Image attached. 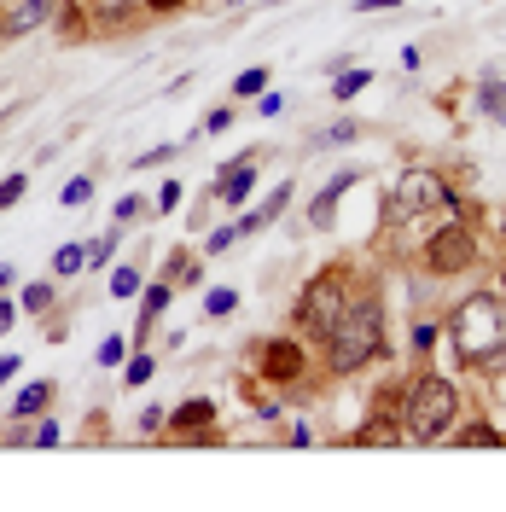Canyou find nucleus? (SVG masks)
I'll return each instance as SVG.
<instances>
[{"label": "nucleus", "mask_w": 506, "mask_h": 512, "mask_svg": "<svg viewBox=\"0 0 506 512\" xmlns=\"http://www.w3.org/2000/svg\"><path fill=\"white\" fill-rule=\"evenodd\" d=\"M280 105H285V94H256V111H262V117H274Z\"/></svg>", "instance_id": "35"}, {"label": "nucleus", "mask_w": 506, "mask_h": 512, "mask_svg": "<svg viewBox=\"0 0 506 512\" xmlns=\"http://www.w3.org/2000/svg\"><path fill=\"white\" fill-rule=\"evenodd\" d=\"M82 268H88V245H64L53 256V274H82Z\"/></svg>", "instance_id": "16"}, {"label": "nucleus", "mask_w": 506, "mask_h": 512, "mask_svg": "<svg viewBox=\"0 0 506 512\" xmlns=\"http://www.w3.org/2000/svg\"><path fill=\"white\" fill-rule=\"evenodd\" d=\"M12 315H18V309H12V303H6V297H0V332H6V326H12Z\"/></svg>", "instance_id": "39"}, {"label": "nucleus", "mask_w": 506, "mask_h": 512, "mask_svg": "<svg viewBox=\"0 0 506 512\" xmlns=\"http://www.w3.org/2000/svg\"><path fill=\"white\" fill-rule=\"evenodd\" d=\"M163 419H169L163 408H146V414H140V431H163Z\"/></svg>", "instance_id": "36"}, {"label": "nucleus", "mask_w": 506, "mask_h": 512, "mask_svg": "<svg viewBox=\"0 0 506 512\" xmlns=\"http://www.w3.org/2000/svg\"><path fill=\"white\" fill-rule=\"evenodd\" d=\"M30 443L53 448V443H59V425H53V419H41V431H30Z\"/></svg>", "instance_id": "34"}, {"label": "nucleus", "mask_w": 506, "mask_h": 512, "mask_svg": "<svg viewBox=\"0 0 506 512\" xmlns=\"http://www.w3.org/2000/svg\"><path fill=\"white\" fill-rule=\"evenodd\" d=\"M396 6H408V0H361V12H396Z\"/></svg>", "instance_id": "37"}, {"label": "nucleus", "mask_w": 506, "mask_h": 512, "mask_svg": "<svg viewBox=\"0 0 506 512\" xmlns=\"http://www.w3.org/2000/svg\"><path fill=\"white\" fill-rule=\"evenodd\" d=\"M88 198H94V181H88V175H76V181L64 187V204H70V210H76V204H88Z\"/></svg>", "instance_id": "26"}, {"label": "nucleus", "mask_w": 506, "mask_h": 512, "mask_svg": "<svg viewBox=\"0 0 506 512\" xmlns=\"http://www.w3.org/2000/svg\"><path fill=\"white\" fill-rule=\"evenodd\" d=\"M361 134H367V123H361V117H338V123L320 134V146H349V140H361Z\"/></svg>", "instance_id": "13"}, {"label": "nucleus", "mask_w": 506, "mask_h": 512, "mask_svg": "<svg viewBox=\"0 0 506 512\" xmlns=\"http://www.w3.org/2000/svg\"><path fill=\"white\" fill-rule=\"evenodd\" d=\"M477 262V233H472V222H454L448 227H437L431 239H425V268L437 274V280H454V274H466Z\"/></svg>", "instance_id": "4"}, {"label": "nucleus", "mask_w": 506, "mask_h": 512, "mask_svg": "<svg viewBox=\"0 0 506 512\" xmlns=\"http://www.w3.org/2000/svg\"><path fill=\"white\" fill-rule=\"evenodd\" d=\"M18 198H24V175H6V181H0V210H12Z\"/></svg>", "instance_id": "28"}, {"label": "nucleus", "mask_w": 506, "mask_h": 512, "mask_svg": "<svg viewBox=\"0 0 506 512\" xmlns=\"http://www.w3.org/2000/svg\"><path fill=\"white\" fill-rule=\"evenodd\" d=\"M454 414H460V390H454V379H443V373H419V379L408 384L402 437H413V443H437L448 425H454Z\"/></svg>", "instance_id": "3"}, {"label": "nucleus", "mask_w": 506, "mask_h": 512, "mask_svg": "<svg viewBox=\"0 0 506 512\" xmlns=\"http://www.w3.org/2000/svg\"><path fill=\"white\" fill-rule=\"evenodd\" d=\"M251 187H256V158H239V163H227L222 175H216L210 198H222V204H245Z\"/></svg>", "instance_id": "9"}, {"label": "nucleus", "mask_w": 506, "mask_h": 512, "mask_svg": "<svg viewBox=\"0 0 506 512\" xmlns=\"http://www.w3.org/2000/svg\"><path fill=\"white\" fill-rule=\"evenodd\" d=\"M344 280L338 274H320V280H309L303 286V297H297V326L309 332V338H320L326 344V332L338 326V315H344Z\"/></svg>", "instance_id": "5"}, {"label": "nucleus", "mask_w": 506, "mask_h": 512, "mask_svg": "<svg viewBox=\"0 0 506 512\" xmlns=\"http://www.w3.org/2000/svg\"><path fill=\"white\" fill-rule=\"evenodd\" d=\"M285 204H291V187H285V181H280V187L268 192V204L256 210V216H262V227H268V222H280V216H285Z\"/></svg>", "instance_id": "18"}, {"label": "nucleus", "mask_w": 506, "mask_h": 512, "mask_svg": "<svg viewBox=\"0 0 506 512\" xmlns=\"http://www.w3.org/2000/svg\"><path fill=\"white\" fill-rule=\"evenodd\" d=\"M146 6H152V12H175V6H181V0H146Z\"/></svg>", "instance_id": "41"}, {"label": "nucleus", "mask_w": 506, "mask_h": 512, "mask_svg": "<svg viewBox=\"0 0 506 512\" xmlns=\"http://www.w3.org/2000/svg\"><path fill=\"white\" fill-rule=\"evenodd\" d=\"M175 152H181V146H152V152L140 158V169H158V163H169V158H175Z\"/></svg>", "instance_id": "33"}, {"label": "nucleus", "mask_w": 506, "mask_h": 512, "mask_svg": "<svg viewBox=\"0 0 506 512\" xmlns=\"http://www.w3.org/2000/svg\"><path fill=\"white\" fill-rule=\"evenodd\" d=\"M477 111H489V117H495V111H506V88L495 82V76L483 82V94H477Z\"/></svg>", "instance_id": "21"}, {"label": "nucleus", "mask_w": 506, "mask_h": 512, "mask_svg": "<svg viewBox=\"0 0 506 512\" xmlns=\"http://www.w3.org/2000/svg\"><path fill=\"white\" fill-rule=\"evenodd\" d=\"M99 361H105V367H123V338H105V344H99Z\"/></svg>", "instance_id": "32"}, {"label": "nucleus", "mask_w": 506, "mask_h": 512, "mask_svg": "<svg viewBox=\"0 0 506 512\" xmlns=\"http://www.w3.org/2000/svg\"><path fill=\"white\" fill-rule=\"evenodd\" d=\"M169 309V286H146V315H140V332H146V320H158Z\"/></svg>", "instance_id": "22"}, {"label": "nucleus", "mask_w": 506, "mask_h": 512, "mask_svg": "<svg viewBox=\"0 0 506 512\" xmlns=\"http://www.w3.org/2000/svg\"><path fill=\"white\" fill-rule=\"evenodd\" d=\"M47 303H53V286H30L24 291V309H30V315H41Z\"/></svg>", "instance_id": "30"}, {"label": "nucleus", "mask_w": 506, "mask_h": 512, "mask_svg": "<svg viewBox=\"0 0 506 512\" xmlns=\"http://www.w3.org/2000/svg\"><path fill=\"white\" fill-rule=\"evenodd\" d=\"M239 239H245V233H239V227H216V233H210V239H204V251H210V256H222V251H233V245H239Z\"/></svg>", "instance_id": "23"}, {"label": "nucleus", "mask_w": 506, "mask_h": 512, "mask_svg": "<svg viewBox=\"0 0 506 512\" xmlns=\"http://www.w3.org/2000/svg\"><path fill=\"white\" fill-rule=\"evenodd\" d=\"M448 332H454V350L466 367H489V361H501L506 355V297L495 291H477L466 297L454 320H448Z\"/></svg>", "instance_id": "2"}, {"label": "nucleus", "mask_w": 506, "mask_h": 512, "mask_svg": "<svg viewBox=\"0 0 506 512\" xmlns=\"http://www.w3.org/2000/svg\"><path fill=\"white\" fill-rule=\"evenodd\" d=\"M437 332H443V326L419 320V326H413V355H425V350H431V344H437Z\"/></svg>", "instance_id": "27"}, {"label": "nucleus", "mask_w": 506, "mask_h": 512, "mask_svg": "<svg viewBox=\"0 0 506 512\" xmlns=\"http://www.w3.org/2000/svg\"><path fill=\"white\" fill-rule=\"evenodd\" d=\"M361 88H373V70H338V82H332V99H355Z\"/></svg>", "instance_id": "14"}, {"label": "nucleus", "mask_w": 506, "mask_h": 512, "mask_svg": "<svg viewBox=\"0 0 506 512\" xmlns=\"http://www.w3.org/2000/svg\"><path fill=\"white\" fill-rule=\"evenodd\" d=\"M123 379H128V384H134V390H140V384L152 379V355L140 350V355H134V361H128V367H123Z\"/></svg>", "instance_id": "24"}, {"label": "nucleus", "mask_w": 506, "mask_h": 512, "mask_svg": "<svg viewBox=\"0 0 506 512\" xmlns=\"http://www.w3.org/2000/svg\"><path fill=\"white\" fill-rule=\"evenodd\" d=\"M210 419H216V402L198 396V402H181V408H175V431H204Z\"/></svg>", "instance_id": "11"}, {"label": "nucleus", "mask_w": 506, "mask_h": 512, "mask_svg": "<svg viewBox=\"0 0 506 512\" xmlns=\"http://www.w3.org/2000/svg\"><path fill=\"white\" fill-rule=\"evenodd\" d=\"M41 18H47V0H24V6H18V12L6 18V35H24V30H35Z\"/></svg>", "instance_id": "12"}, {"label": "nucleus", "mask_w": 506, "mask_h": 512, "mask_svg": "<svg viewBox=\"0 0 506 512\" xmlns=\"http://www.w3.org/2000/svg\"><path fill=\"white\" fill-rule=\"evenodd\" d=\"M233 309H239V291H227V286H216L204 297V315H233Z\"/></svg>", "instance_id": "20"}, {"label": "nucleus", "mask_w": 506, "mask_h": 512, "mask_svg": "<svg viewBox=\"0 0 506 512\" xmlns=\"http://www.w3.org/2000/svg\"><path fill=\"white\" fill-rule=\"evenodd\" d=\"M111 291H117V297H134V291H140V268H117V274H111Z\"/></svg>", "instance_id": "25"}, {"label": "nucleus", "mask_w": 506, "mask_h": 512, "mask_svg": "<svg viewBox=\"0 0 506 512\" xmlns=\"http://www.w3.org/2000/svg\"><path fill=\"white\" fill-rule=\"evenodd\" d=\"M12 373H18V355H0V384L12 379Z\"/></svg>", "instance_id": "38"}, {"label": "nucleus", "mask_w": 506, "mask_h": 512, "mask_svg": "<svg viewBox=\"0 0 506 512\" xmlns=\"http://www.w3.org/2000/svg\"><path fill=\"white\" fill-rule=\"evenodd\" d=\"M379 350H384V309H379V297L367 291V297L344 303L338 326L326 332V367H332L338 379H349V373H361Z\"/></svg>", "instance_id": "1"}, {"label": "nucleus", "mask_w": 506, "mask_h": 512, "mask_svg": "<svg viewBox=\"0 0 506 512\" xmlns=\"http://www.w3.org/2000/svg\"><path fill=\"white\" fill-rule=\"evenodd\" d=\"M501 297H506V274H501Z\"/></svg>", "instance_id": "42"}, {"label": "nucleus", "mask_w": 506, "mask_h": 512, "mask_svg": "<svg viewBox=\"0 0 506 512\" xmlns=\"http://www.w3.org/2000/svg\"><path fill=\"white\" fill-rule=\"evenodd\" d=\"M12 280H18V268H12V262H0V286H12Z\"/></svg>", "instance_id": "40"}, {"label": "nucleus", "mask_w": 506, "mask_h": 512, "mask_svg": "<svg viewBox=\"0 0 506 512\" xmlns=\"http://www.w3.org/2000/svg\"><path fill=\"white\" fill-rule=\"evenodd\" d=\"M256 94H268V70L256 64V70H245L239 82H233V99H256Z\"/></svg>", "instance_id": "15"}, {"label": "nucleus", "mask_w": 506, "mask_h": 512, "mask_svg": "<svg viewBox=\"0 0 506 512\" xmlns=\"http://www.w3.org/2000/svg\"><path fill=\"white\" fill-rule=\"evenodd\" d=\"M437 198H443V181L425 175V169H408V175L396 181V198L384 204V216H390V222H408V216H419V210L437 204Z\"/></svg>", "instance_id": "6"}, {"label": "nucleus", "mask_w": 506, "mask_h": 512, "mask_svg": "<svg viewBox=\"0 0 506 512\" xmlns=\"http://www.w3.org/2000/svg\"><path fill=\"white\" fill-rule=\"evenodd\" d=\"M47 402H53V379L30 384V390H24V396L12 402V419H35V414H41V408H47Z\"/></svg>", "instance_id": "10"}, {"label": "nucleus", "mask_w": 506, "mask_h": 512, "mask_svg": "<svg viewBox=\"0 0 506 512\" xmlns=\"http://www.w3.org/2000/svg\"><path fill=\"white\" fill-rule=\"evenodd\" d=\"M355 181H367V169H338V175L320 187V198L309 204V222H315V227H332V216H338V198H344Z\"/></svg>", "instance_id": "8"}, {"label": "nucleus", "mask_w": 506, "mask_h": 512, "mask_svg": "<svg viewBox=\"0 0 506 512\" xmlns=\"http://www.w3.org/2000/svg\"><path fill=\"white\" fill-rule=\"evenodd\" d=\"M460 443H466V448H501L506 437H501V431H489V425H466V431H460Z\"/></svg>", "instance_id": "19"}, {"label": "nucleus", "mask_w": 506, "mask_h": 512, "mask_svg": "<svg viewBox=\"0 0 506 512\" xmlns=\"http://www.w3.org/2000/svg\"><path fill=\"white\" fill-rule=\"evenodd\" d=\"M501 233H506V227H501Z\"/></svg>", "instance_id": "43"}, {"label": "nucleus", "mask_w": 506, "mask_h": 512, "mask_svg": "<svg viewBox=\"0 0 506 512\" xmlns=\"http://www.w3.org/2000/svg\"><path fill=\"white\" fill-rule=\"evenodd\" d=\"M303 373H309L303 344H291V338H268V344H262V379L268 384H297Z\"/></svg>", "instance_id": "7"}, {"label": "nucleus", "mask_w": 506, "mask_h": 512, "mask_svg": "<svg viewBox=\"0 0 506 512\" xmlns=\"http://www.w3.org/2000/svg\"><path fill=\"white\" fill-rule=\"evenodd\" d=\"M117 239H123V233H99V239H88V268H105V262L117 256Z\"/></svg>", "instance_id": "17"}, {"label": "nucleus", "mask_w": 506, "mask_h": 512, "mask_svg": "<svg viewBox=\"0 0 506 512\" xmlns=\"http://www.w3.org/2000/svg\"><path fill=\"white\" fill-rule=\"evenodd\" d=\"M222 128H233V105H222V111L204 117V134H222Z\"/></svg>", "instance_id": "31"}, {"label": "nucleus", "mask_w": 506, "mask_h": 512, "mask_svg": "<svg viewBox=\"0 0 506 512\" xmlns=\"http://www.w3.org/2000/svg\"><path fill=\"white\" fill-rule=\"evenodd\" d=\"M181 192H187L181 181H163L158 187V210H181Z\"/></svg>", "instance_id": "29"}]
</instances>
